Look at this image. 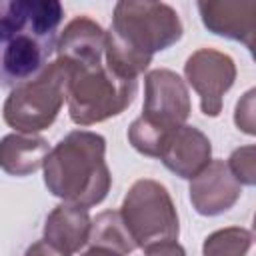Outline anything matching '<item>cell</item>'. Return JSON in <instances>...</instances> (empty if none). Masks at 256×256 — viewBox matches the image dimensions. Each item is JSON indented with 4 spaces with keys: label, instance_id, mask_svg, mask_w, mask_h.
Here are the masks:
<instances>
[{
    "label": "cell",
    "instance_id": "20",
    "mask_svg": "<svg viewBox=\"0 0 256 256\" xmlns=\"http://www.w3.org/2000/svg\"><path fill=\"white\" fill-rule=\"evenodd\" d=\"M82 256H120V254L110 252V250H104V248H94V246H90V250H86Z\"/></svg>",
    "mask_w": 256,
    "mask_h": 256
},
{
    "label": "cell",
    "instance_id": "19",
    "mask_svg": "<svg viewBox=\"0 0 256 256\" xmlns=\"http://www.w3.org/2000/svg\"><path fill=\"white\" fill-rule=\"evenodd\" d=\"M24 256H70V254H66L64 250L56 248L48 240H38L32 246H28V250L24 252Z\"/></svg>",
    "mask_w": 256,
    "mask_h": 256
},
{
    "label": "cell",
    "instance_id": "5",
    "mask_svg": "<svg viewBox=\"0 0 256 256\" xmlns=\"http://www.w3.org/2000/svg\"><path fill=\"white\" fill-rule=\"evenodd\" d=\"M70 68L62 58L50 62L38 76L12 88L4 102V120L22 134L48 128L68 98Z\"/></svg>",
    "mask_w": 256,
    "mask_h": 256
},
{
    "label": "cell",
    "instance_id": "15",
    "mask_svg": "<svg viewBox=\"0 0 256 256\" xmlns=\"http://www.w3.org/2000/svg\"><path fill=\"white\" fill-rule=\"evenodd\" d=\"M254 238L252 232L240 226H230L212 232L202 246L204 256H246Z\"/></svg>",
    "mask_w": 256,
    "mask_h": 256
},
{
    "label": "cell",
    "instance_id": "9",
    "mask_svg": "<svg viewBox=\"0 0 256 256\" xmlns=\"http://www.w3.org/2000/svg\"><path fill=\"white\" fill-rule=\"evenodd\" d=\"M210 154L212 146L208 136L194 126L182 124L164 136L158 158L176 176L194 180L212 162Z\"/></svg>",
    "mask_w": 256,
    "mask_h": 256
},
{
    "label": "cell",
    "instance_id": "1",
    "mask_svg": "<svg viewBox=\"0 0 256 256\" xmlns=\"http://www.w3.org/2000/svg\"><path fill=\"white\" fill-rule=\"evenodd\" d=\"M108 32L88 16H78L58 38L56 54L70 68L68 112L74 124L90 126L124 112L138 80L120 76L108 64Z\"/></svg>",
    "mask_w": 256,
    "mask_h": 256
},
{
    "label": "cell",
    "instance_id": "16",
    "mask_svg": "<svg viewBox=\"0 0 256 256\" xmlns=\"http://www.w3.org/2000/svg\"><path fill=\"white\" fill-rule=\"evenodd\" d=\"M228 166L240 184L256 186V144L236 148L228 158Z\"/></svg>",
    "mask_w": 256,
    "mask_h": 256
},
{
    "label": "cell",
    "instance_id": "3",
    "mask_svg": "<svg viewBox=\"0 0 256 256\" xmlns=\"http://www.w3.org/2000/svg\"><path fill=\"white\" fill-rule=\"evenodd\" d=\"M178 12L164 2L122 0L114 6L108 30V64L124 78L138 80L152 56L182 38Z\"/></svg>",
    "mask_w": 256,
    "mask_h": 256
},
{
    "label": "cell",
    "instance_id": "4",
    "mask_svg": "<svg viewBox=\"0 0 256 256\" xmlns=\"http://www.w3.org/2000/svg\"><path fill=\"white\" fill-rule=\"evenodd\" d=\"M104 152L106 140L96 132L74 130L66 134L44 162L48 192L82 208L100 204L112 184Z\"/></svg>",
    "mask_w": 256,
    "mask_h": 256
},
{
    "label": "cell",
    "instance_id": "11",
    "mask_svg": "<svg viewBox=\"0 0 256 256\" xmlns=\"http://www.w3.org/2000/svg\"><path fill=\"white\" fill-rule=\"evenodd\" d=\"M204 26L224 38L246 42L256 26V0H214L198 2Z\"/></svg>",
    "mask_w": 256,
    "mask_h": 256
},
{
    "label": "cell",
    "instance_id": "10",
    "mask_svg": "<svg viewBox=\"0 0 256 256\" xmlns=\"http://www.w3.org/2000/svg\"><path fill=\"white\" fill-rule=\"evenodd\" d=\"M190 202L202 216H218L230 210L240 194L242 186L234 178L228 162L212 160L194 180H190Z\"/></svg>",
    "mask_w": 256,
    "mask_h": 256
},
{
    "label": "cell",
    "instance_id": "17",
    "mask_svg": "<svg viewBox=\"0 0 256 256\" xmlns=\"http://www.w3.org/2000/svg\"><path fill=\"white\" fill-rule=\"evenodd\" d=\"M234 124L240 132L256 136V88H250L240 96L234 108Z\"/></svg>",
    "mask_w": 256,
    "mask_h": 256
},
{
    "label": "cell",
    "instance_id": "7",
    "mask_svg": "<svg viewBox=\"0 0 256 256\" xmlns=\"http://www.w3.org/2000/svg\"><path fill=\"white\" fill-rule=\"evenodd\" d=\"M188 84L200 96V108L206 116H218L222 112V98L236 80L234 60L214 48L196 50L184 64Z\"/></svg>",
    "mask_w": 256,
    "mask_h": 256
},
{
    "label": "cell",
    "instance_id": "6",
    "mask_svg": "<svg viewBox=\"0 0 256 256\" xmlns=\"http://www.w3.org/2000/svg\"><path fill=\"white\" fill-rule=\"evenodd\" d=\"M120 212L142 250L156 242L176 240L180 234L176 206L168 190L156 180H136L130 186Z\"/></svg>",
    "mask_w": 256,
    "mask_h": 256
},
{
    "label": "cell",
    "instance_id": "22",
    "mask_svg": "<svg viewBox=\"0 0 256 256\" xmlns=\"http://www.w3.org/2000/svg\"><path fill=\"white\" fill-rule=\"evenodd\" d=\"M252 238L256 240V214H254V220H252Z\"/></svg>",
    "mask_w": 256,
    "mask_h": 256
},
{
    "label": "cell",
    "instance_id": "18",
    "mask_svg": "<svg viewBox=\"0 0 256 256\" xmlns=\"http://www.w3.org/2000/svg\"><path fill=\"white\" fill-rule=\"evenodd\" d=\"M144 256H186V250L176 240L156 242L144 248Z\"/></svg>",
    "mask_w": 256,
    "mask_h": 256
},
{
    "label": "cell",
    "instance_id": "8",
    "mask_svg": "<svg viewBox=\"0 0 256 256\" xmlns=\"http://www.w3.org/2000/svg\"><path fill=\"white\" fill-rule=\"evenodd\" d=\"M190 116V96L184 80L168 70L158 68L144 78L142 118L162 130L178 128Z\"/></svg>",
    "mask_w": 256,
    "mask_h": 256
},
{
    "label": "cell",
    "instance_id": "12",
    "mask_svg": "<svg viewBox=\"0 0 256 256\" xmlns=\"http://www.w3.org/2000/svg\"><path fill=\"white\" fill-rule=\"evenodd\" d=\"M90 230L92 220L88 216V208L62 202L46 218L44 240L66 254H74L90 240Z\"/></svg>",
    "mask_w": 256,
    "mask_h": 256
},
{
    "label": "cell",
    "instance_id": "2",
    "mask_svg": "<svg viewBox=\"0 0 256 256\" xmlns=\"http://www.w3.org/2000/svg\"><path fill=\"white\" fill-rule=\"evenodd\" d=\"M64 8L56 0H8L0 4L2 80L6 88L38 76L56 50Z\"/></svg>",
    "mask_w": 256,
    "mask_h": 256
},
{
    "label": "cell",
    "instance_id": "21",
    "mask_svg": "<svg viewBox=\"0 0 256 256\" xmlns=\"http://www.w3.org/2000/svg\"><path fill=\"white\" fill-rule=\"evenodd\" d=\"M244 44H246V48L250 50V54H252V58L256 60V26H254V30H252V34H250V36L246 38V42H244Z\"/></svg>",
    "mask_w": 256,
    "mask_h": 256
},
{
    "label": "cell",
    "instance_id": "14",
    "mask_svg": "<svg viewBox=\"0 0 256 256\" xmlns=\"http://www.w3.org/2000/svg\"><path fill=\"white\" fill-rule=\"evenodd\" d=\"M88 242L94 248H104L120 256H128L138 248L134 236L130 234L122 218V212H116V210H104L92 220Z\"/></svg>",
    "mask_w": 256,
    "mask_h": 256
},
{
    "label": "cell",
    "instance_id": "13",
    "mask_svg": "<svg viewBox=\"0 0 256 256\" xmlns=\"http://www.w3.org/2000/svg\"><path fill=\"white\" fill-rule=\"evenodd\" d=\"M50 154L48 142L36 134H8L0 144V164L6 174L28 176L44 166Z\"/></svg>",
    "mask_w": 256,
    "mask_h": 256
}]
</instances>
